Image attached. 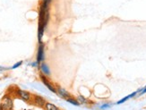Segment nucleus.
Returning <instances> with one entry per match:
<instances>
[{"mask_svg": "<svg viewBox=\"0 0 146 110\" xmlns=\"http://www.w3.org/2000/svg\"><path fill=\"white\" fill-rule=\"evenodd\" d=\"M48 3L46 1H42L40 7V13H39V26H38V40L39 42H42V38L44 35L47 23L48 21Z\"/></svg>", "mask_w": 146, "mask_h": 110, "instance_id": "1", "label": "nucleus"}, {"mask_svg": "<svg viewBox=\"0 0 146 110\" xmlns=\"http://www.w3.org/2000/svg\"><path fill=\"white\" fill-rule=\"evenodd\" d=\"M56 95H58L59 98L63 99H67L69 98H71L72 95L70 94V92L66 90V89L62 88V87H56Z\"/></svg>", "mask_w": 146, "mask_h": 110, "instance_id": "7", "label": "nucleus"}, {"mask_svg": "<svg viewBox=\"0 0 146 110\" xmlns=\"http://www.w3.org/2000/svg\"><path fill=\"white\" fill-rule=\"evenodd\" d=\"M7 68H4V67H2V66H0V71H4V70H6Z\"/></svg>", "mask_w": 146, "mask_h": 110, "instance_id": "16", "label": "nucleus"}, {"mask_svg": "<svg viewBox=\"0 0 146 110\" xmlns=\"http://www.w3.org/2000/svg\"><path fill=\"white\" fill-rule=\"evenodd\" d=\"M48 101L43 98L42 96L40 95H33V99H31V104L34 105L35 107H40V108H44L46 103Z\"/></svg>", "mask_w": 146, "mask_h": 110, "instance_id": "4", "label": "nucleus"}, {"mask_svg": "<svg viewBox=\"0 0 146 110\" xmlns=\"http://www.w3.org/2000/svg\"><path fill=\"white\" fill-rule=\"evenodd\" d=\"M44 60H45V45H44L42 42H40L39 44V47H38L36 61L40 64L41 63L44 62Z\"/></svg>", "mask_w": 146, "mask_h": 110, "instance_id": "5", "label": "nucleus"}, {"mask_svg": "<svg viewBox=\"0 0 146 110\" xmlns=\"http://www.w3.org/2000/svg\"><path fill=\"white\" fill-rule=\"evenodd\" d=\"M137 91H138V94H137L138 97H140V96H143V95L146 94V85L144 87H143V88L138 89Z\"/></svg>", "mask_w": 146, "mask_h": 110, "instance_id": "14", "label": "nucleus"}, {"mask_svg": "<svg viewBox=\"0 0 146 110\" xmlns=\"http://www.w3.org/2000/svg\"><path fill=\"white\" fill-rule=\"evenodd\" d=\"M66 102L69 103V104H71L73 106H76V107H79L81 106L80 103L78 102V100L76 99V98H74V97H71V98H69L66 99Z\"/></svg>", "mask_w": 146, "mask_h": 110, "instance_id": "12", "label": "nucleus"}, {"mask_svg": "<svg viewBox=\"0 0 146 110\" xmlns=\"http://www.w3.org/2000/svg\"><path fill=\"white\" fill-rule=\"evenodd\" d=\"M0 110H14V99L9 94L3 96L0 101Z\"/></svg>", "mask_w": 146, "mask_h": 110, "instance_id": "2", "label": "nucleus"}, {"mask_svg": "<svg viewBox=\"0 0 146 110\" xmlns=\"http://www.w3.org/2000/svg\"><path fill=\"white\" fill-rule=\"evenodd\" d=\"M40 72H41V74H44L45 76H49L50 75V74H51V72H50V69H49V67H48V66L47 64H45V63H41L40 64Z\"/></svg>", "mask_w": 146, "mask_h": 110, "instance_id": "9", "label": "nucleus"}, {"mask_svg": "<svg viewBox=\"0 0 146 110\" xmlns=\"http://www.w3.org/2000/svg\"><path fill=\"white\" fill-rule=\"evenodd\" d=\"M15 96H16L18 99H20L21 100L26 102V103H31V99H33V95H31L28 90L25 89H22L16 88L15 89L14 91Z\"/></svg>", "mask_w": 146, "mask_h": 110, "instance_id": "3", "label": "nucleus"}, {"mask_svg": "<svg viewBox=\"0 0 146 110\" xmlns=\"http://www.w3.org/2000/svg\"><path fill=\"white\" fill-rule=\"evenodd\" d=\"M137 94H138V91H137V90H136V91L132 92L131 94H129V95H127V96H125V97H124V98H122L121 99H119L118 101H117L116 104H117V105H121V104H123V103H125V102H126L127 100H129L130 99L135 98V96H137Z\"/></svg>", "mask_w": 146, "mask_h": 110, "instance_id": "8", "label": "nucleus"}, {"mask_svg": "<svg viewBox=\"0 0 146 110\" xmlns=\"http://www.w3.org/2000/svg\"><path fill=\"white\" fill-rule=\"evenodd\" d=\"M44 110H61L58 106H56L53 103L47 102L45 107H44Z\"/></svg>", "mask_w": 146, "mask_h": 110, "instance_id": "11", "label": "nucleus"}, {"mask_svg": "<svg viewBox=\"0 0 146 110\" xmlns=\"http://www.w3.org/2000/svg\"><path fill=\"white\" fill-rule=\"evenodd\" d=\"M40 80H41V82H42V83L45 85L50 91L51 92H53V93H56V87H55V85L54 84H52L51 83V82H50L48 79V77L47 76H45L44 74H40Z\"/></svg>", "mask_w": 146, "mask_h": 110, "instance_id": "6", "label": "nucleus"}, {"mask_svg": "<svg viewBox=\"0 0 146 110\" xmlns=\"http://www.w3.org/2000/svg\"><path fill=\"white\" fill-rule=\"evenodd\" d=\"M22 64H23V61H19V62L15 63L10 69H13V70H14V69H16V68H18V67H20V66H22Z\"/></svg>", "mask_w": 146, "mask_h": 110, "instance_id": "15", "label": "nucleus"}, {"mask_svg": "<svg viewBox=\"0 0 146 110\" xmlns=\"http://www.w3.org/2000/svg\"><path fill=\"white\" fill-rule=\"evenodd\" d=\"M111 107H112V104H110V103H103V104L99 106V108L100 110H107V109H110Z\"/></svg>", "mask_w": 146, "mask_h": 110, "instance_id": "13", "label": "nucleus"}, {"mask_svg": "<svg viewBox=\"0 0 146 110\" xmlns=\"http://www.w3.org/2000/svg\"><path fill=\"white\" fill-rule=\"evenodd\" d=\"M76 99L78 100V102L80 103V105H90V100H89L87 98H85L84 96L82 95H78L76 97Z\"/></svg>", "mask_w": 146, "mask_h": 110, "instance_id": "10", "label": "nucleus"}]
</instances>
